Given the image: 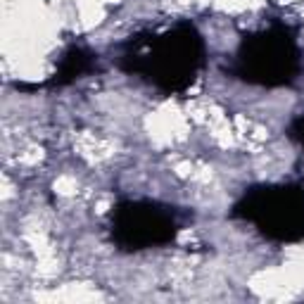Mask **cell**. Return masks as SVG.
Returning a JSON list of instances; mask_svg holds the SVG:
<instances>
[{
	"label": "cell",
	"instance_id": "1",
	"mask_svg": "<svg viewBox=\"0 0 304 304\" xmlns=\"http://www.w3.org/2000/svg\"><path fill=\"white\" fill-rule=\"evenodd\" d=\"M5 188H10V178L5 176ZM10 197H12V190H5V202H7Z\"/></svg>",
	"mask_w": 304,
	"mask_h": 304
}]
</instances>
